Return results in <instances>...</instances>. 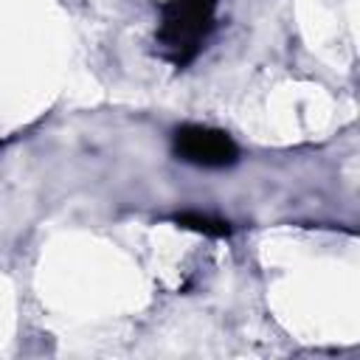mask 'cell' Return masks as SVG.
Masks as SVG:
<instances>
[{
	"label": "cell",
	"instance_id": "obj_1",
	"mask_svg": "<svg viewBox=\"0 0 360 360\" xmlns=\"http://www.w3.org/2000/svg\"><path fill=\"white\" fill-rule=\"evenodd\" d=\"M217 0H169L158 31L160 53L177 68L188 65L214 25Z\"/></svg>",
	"mask_w": 360,
	"mask_h": 360
},
{
	"label": "cell",
	"instance_id": "obj_2",
	"mask_svg": "<svg viewBox=\"0 0 360 360\" xmlns=\"http://www.w3.org/2000/svg\"><path fill=\"white\" fill-rule=\"evenodd\" d=\"M174 155L191 166L202 169H225L236 163L239 149L233 138L222 129L200 127V124H186L174 132Z\"/></svg>",
	"mask_w": 360,
	"mask_h": 360
},
{
	"label": "cell",
	"instance_id": "obj_3",
	"mask_svg": "<svg viewBox=\"0 0 360 360\" xmlns=\"http://www.w3.org/2000/svg\"><path fill=\"white\" fill-rule=\"evenodd\" d=\"M174 222L180 228H188V231H197V233H205V236H228L231 233L228 222L211 219L205 214H180V217H174Z\"/></svg>",
	"mask_w": 360,
	"mask_h": 360
}]
</instances>
